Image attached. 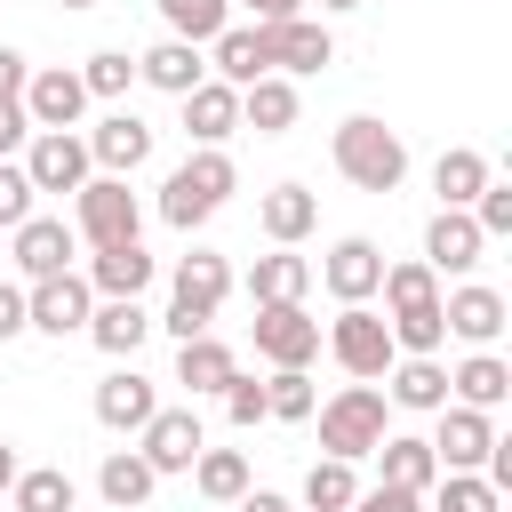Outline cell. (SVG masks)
<instances>
[{
    "mask_svg": "<svg viewBox=\"0 0 512 512\" xmlns=\"http://www.w3.org/2000/svg\"><path fill=\"white\" fill-rule=\"evenodd\" d=\"M376 296L392 304V312H384L392 344H400L408 360H440V344H448V328H440V272H432L424 256H408V264H384Z\"/></svg>",
    "mask_w": 512,
    "mask_h": 512,
    "instance_id": "cell-1",
    "label": "cell"
},
{
    "mask_svg": "<svg viewBox=\"0 0 512 512\" xmlns=\"http://www.w3.org/2000/svg\"><path fill=\"white\" fill-rule=\"evenodd\" d=\"M328 152H336V176L360 184V192H400V176H408V144L384 120H368V112L336 120V144Z\"/></svg>",
    "mask_w": 512,
    "mask_h": 512,
    "instance_id": "cell-2",
    "label": "cell"
},
{
    "mask_svg": "<svg viewBox=\"0 0 512 512\" xmlns=\"http://www.w3.org/2000/svg\"><path fill=\"white\" fill-rule=\"evenodd\" d=\"M384 432H392V400H384V384H344L336 400H320V448H328L336 464L376 456Z\"/></svg>",
    "mask_w": 512,
    "mask_h": 512,
    "instance_id": "cell-3",
    "label": "cell"
},
{
    "mask_svg": "<svg viewBox=\"0 0 512 512\" xmlns=\"http://www.w3.org/2000/svg\"><path fill=\"white\" fill-rule=\"evenodd\" d=\"M232 296V264L216 256V248H192L184 264H176V280H168V336L176 344H192V336H208V320H216V304Z\"/></svg>",
    "mask_w": 512,
    "mask_h": 512,
    "instance_id": "cell-4",
    "label": "cell"
},
{
    "mask_svg": "<svg viewBox=\"0 0 512 512\" xmlns=\"http://www.w3.org/2000/svg\"><path fill=\"white\" fill-rule=\"evenodd\" d=\"M232 184H240V168H232L224 152H192V160L160 184V216H168L176 232H200V224L232 200Z\"/></svg>",
    "mask_w": 512,
    "mask_h": 512,
    "instance_id": "cell-5",
    "label": "cell"
},
{
    "mask_svg": "<svg viewBox=\"0 0 512 512\" xmlns=\"http://www.w3.org/2000/svg\"><path fill=\"white\" fill-rule=\"evenodd\" d=\"M136 192H128V176H88L80 192H72V232L88 240V248H128L136 240Z\"/></svg>",
    "mask_w": 512,
    "mask_h": 512,
    "instance_id": "cell-6",
    "label": "cell"
},
{
    "mask_svg": "<svg viewBox=\"0 0 512 512\" xmlns=\"http://www.w3.org/2000/svg\"><path fill=\"white\" fill-rule=\"evenodd\" d=\"M328 352H336V368H344L352 384H376V376L400 360V344H392L384 312H368V304H344V312L328 320Z\"/></svg>",
    "mask_w": 512,
    "mask_h": 512,
    "instance_id": "cell-7",
    "label": "cell"
},
{
    "mask_svg": "<svg viewBox=\"0 0 512 512\" xmlns=\"http://www.w3.org/2000/svg\"><path fill=\"white\" fill-rule=\"evenodd\" d=\"M88 312H96V288L80 272H56V280H32L24 288V328H40V336H80Z\"/></svg>",
    "mask_w": 512,
    "mask_h": 512,
    "instance_id": "cell-8",
    "label": "cell"
},
{
    "mask_svg": "<svg viewBox=\"0 0 512 512\" xmlns=\"http://www.w3.org/2000/svg\"><path fill=\"white\" fill-rule=\"evenodd\" d=\"M256 40H264V64H272L280 80L336 64V40H328V24H312V16H280V24H256Z\"/></svg>",
    "mask_w": 512,
    "mask_h": 512,
    "instance_id": "cell-9",
    "label": "cell"
},
{
    "mask_svg": "<svg viewBox=\"0 0 512 512\" xmlns=\"http://www.w3.org/2000/svg\"><path fill=\"white\" fill-rule=\"evenodd\" d=\"M16 168L32 176V192H80V184L96 176V168H88V144H80L72 128H40Z\"/></svg>",
    "mask_w": 512,
    "mask_h": 512,
    "instance_id": "cell-10",
    "label": "cell"
},
{
    "mask_svg": "<svg viewBox=\"0 0 512 512\" xmlns=\"http://www.w3.org/2000/svg\"><path fill=\"white\" fill-rule=\"evenodd\" d=\"M208 448V432H200V416L192 408H152V424L136 432V456L168 480V472H192V456Z\"/></svg>",
    "mask_w": 512,
    "mask_h": 512,
    "instance_id": "cell-11",
    "label": "cell"
},
{
    "mask_svg": "<svg viewBox=\"0 0 512 512\" xmlns=\"http://www.w3.org/2000/svg\"><path fill=\"white\" fill-rule=\"evenodd\" d=\"M80 144H88V168H96V176H136V168L152 160V128H144L136 112H104Z\"/></svg>",
    "mask_w": 512,
    "mask_h": 512,
    "instance_id": "cell-12",
    "label": "cell"
},
{
    "mask_svg": "<svg viewBox=\"0 0 512 512\" xmlns=\"http://www.w3.org/2000/svg\"><path fill=\"white\" fill-rule=\"evenodd\" d=\"M72 256H80V232H72L64 216H24V224H16V272H24V288L72 272Z\"/></svg>",
    "mask_w": 512,
    "mask_h": 512,
    "instance_id": "cell-13",
    "label": "cell"
},
{
    "mask_svg": "<svg viewBox=\"0 0 512 512\" xmlns=\"http://www.w3.org/2000/svg\"><path fill=\"white\" fill-rule=\"evenodd\" d=\"M256 352L272 368H304L320 352V320L304 304H256Z\"/></svg>",
    "mask_w": 512,
    "mask_h": 512,
    "instance_id": "cell-14",
    "label": "cell"
},
{
    "mask_svg": "<svg viewBox=\"0 0 512 512\" xmlns=\"http://www.w3.org/2000/svg\"><path fill=\"white\" fill-rule=\"evenodd\" d=\"M504 320H512V312H504V296H496V288H480V280H464V288H448V296H440V328H448V336H464L472 352H488V344L504 336Z\"/></svg>",
    "mask_w": 512,
    "mask_h": 512,
    "instance_id": "cell-15",
    "label": "cell"
},
{
    "mask_svg": "<svg viewBox=\"0 0 512 512\" xmlns=\"http://www.w3.org/2000/svg\"><path fill=\"white\" fill-rule=\"evenodd\" d=\"M488 448H496V416H480V408H440V432H432V456H440V472H480L488 464Z\"/></svg>",
    "mask_w": 512,
    "mask_h": 512,
    "instance_id": "cell-16",
    "label": "cell"
},
{
    "mask_svg": "<svg viewBox=\"0 0 512 512\" xmlns=\"http://www.w3.org/2000/svg\"><path fill=\"white\" fill-rule=\"evenodd\" d=\"M16 104H24L32 136H40V128H80V112H88V88H80V72H64V64H56V72H32Z\"/></svg>",
    "mask_w": 512,
    "mask_h": 512,
    "instance_id": "cell-17",
    "label": "cell"
},
{
    "mask_svg": "<svg viewBox=\"0 0 512 512\" xmlns=\"http://www.w3.org/2000/svg\"><path fill=\"white\" fill-rule=\"evenodd\" d=\"M320 280H328V296H336V304H368V296H376V280H384V248L352 232V240H336V248H328Z\"/></svg>",
    "mask_w": 512,
    "mask_h": 512,
    "instance_id": "cell-18",
    "label": "cell"
},
{
    "mask_svg": "<svg viewBox=\"0 0 512 512\" xmlns=\"http://www.w3.org/2000/svg\"><path fill=\"white\" fill-rule=\"evenodd\" d=\"M184 104V136L200 144V152H224V136L240 128V88H224V80H200L192 96H176Z\"/></svg>",
    "mask_w": 512,
    "mask_h": 512,
    "instance_id": "cell-19",
    "label": "cell"
},
{
    "mask_svg": "<svg viewBox=\"0 0 512 512\" xmlns=\"http://www.w3.org/2000/svg\"><path fill=\"white\" fill-rule=\"evenodd\" d=\"M144 336H152V312H144V296H96V312H88V344H96V352L128 360Z\"/></svg>",
    "mask_w": 512,
    "mask_h": 512,
    "instance_id": "cell-20",
    "label": "cell"
},
{
    "mask_svg": "<svg viewBox=\"0 0 512 512\" xmlns=\"http://www.w3.org/2000/svg\"><path fill=\"white\" fill-rule=\"evenodd\" d=\"M152 408H160V392H152L136 368H112V376L96 384V424H104V432H144Z\"/></svg>",
    "mask_w": 512,
    "mask_h": 512,
    "instance_id": "cell-21",
    "label": "cell"
},
{
    "mask_svg": "<svg viewBox=\"0 0 512 512\" xmlns=\"http://www.w3.org/2000/svg\"><path fill=\"white\" fill-rule=\"evenodd\" d=\"M432 480H440L432 440H416V432H384V448H376V488H408V496H424Z\"/></svg>",
    "mask_w": 512,
    "mask_h": 512,
    "instance_id": "cell-22",
    "label": "cell"
},
{
    "mask_svg": "<svg viewBox=\"0 0 512 512\" xmlns=\"http://www.w3.org/2000/svg\"><path fill=\"white\" fill-rule=\"evenodd\" d=\"M480 248H488V240H480V224H472L464 208H440V216L424 224V264H432V272H472Z\"/></svg>",
    "mask_w": 512,
    "mask_h": 512,
    "instance_id": "cell-23",
    "label": "cell"
},
{
    "mask_svg": "<svg viewBox=\"0 0 512 512\" xmlns=\"http://www.w3.org/2000/svg\"><path fill=\"white\" fill-rule=\"evenodd\" d=\"M384 400H392V408H416V416H440V408H448V368L400 352V360L384 368Z\"/></svg>",
    "mask_w": 512,
    "mask_h": 512,
    "instance_id": "cell-24",
    "label": "cell"
},
{
    "mask_svg": "<svg viewBox=\"0 0 512 512\" xmlns=\"http://www.w3.org/2000/svg\"><path fill=\"white\" fill-rule=\"evenodd\" d=\"M448 400H456V408L496 416V408L512 400V368H504L496 352H472V360H456V368H448Z\"/></svg>",
    "mask_w": 512,
    "mask_h": 512,
    "instance_id": "cell-25",
    "label": "cell"
},
{
    "mask_svg": "<svg viewBox=\"0 0 512 512\" xmlns=\"http://www.w3.org/2000/svg\"><path fill=\"white\" fill-rule=\"evenodd\" d=\"M136 80H152L160 96H192V88L208 80V64H200L192 40H152V48L136 56Z\"/></svg>",
    "mask_w": 512,
    "mask_h": 512,
    "instance_id": "cell-26",
    "label": "cell"
},
{
    "mask_svg": "<svg viewBox=\"0 0 512 512\" xmlns=\"http://www.w3.org/2000/svg\"><path fill=\"white\" fill-rule=\"evenodd\" d=\"M488 184H496V168H488V152H472V144H448V152L432 160V192H440V208H472Z\"/></svg>",
    "mask_w": 512,
    "mask_h": 512,
    "instance_id": "cell-27",
    "label": "cell"
},
{
    "mask_svg": "<svg viewBox=\"0 0 512 512\" xmlns=\"http://www.w3.org/2000/svg\"><path fill=\"white\" fill-rule=\"evenodd\" d=\"M256 224H264V240H272V248H296V240L320 224V200H312L304 184H272V192L256 200Z\"/></svg>",
    "mask_w": 512,
    "mask_h": 512,
    "instance_id": "cell-28",
    "label": "cell"
},
{
    "mask_svg": "<svg viewBox=\"0 0 512 512\" xmlns=\"http://www.w3.org/2000/svg\"><path fill=\"white\" fill-rule=\"evenodd\" d=\"M152 272H160V264L144 256V240H128V248H96L80 280H88L96 296H144V288H152Z\"/></svg>",
    "mask_w": 512,
    "mask_h": 512,
    "instance_id": "cell-29",
    "label": "cell"
},
{
    "mask_svg": "<svg viewBox=\"0 0 512 512\" xmlns=\"http://www.w3.org/2000/svg\"><path fill=\"white\" fill-rule=\"evenodd\" d=\"M208 48H216V56H208V80H224V88H248V80H264V72H272V64H264L256 24H224Z\"/></svg>",
    "mask_w": 512,
    "mask_h": 512,
    "instance_id": "cell-30",
    "label": "cell"
},
{
    "mask_svg": "<svg viewBox=\"0 0 512 512\" xmlns=\"http://www.w3.org/2000/svg\"><path fill=\"white\" fill-rule=\"evenodd\" d=\"M240 128H256V136H288V128H296V80H280V72L248 80V88H240Z\"/></svg>",
    "mask_w": 512,
    "mask_h": 512,
    "instance_id": "cell-31",
    "label": "cell"
},
{
    "mask_svg": "<svg viewBox=\"0 0 512 512\" xmlns=\"http://www.w3.org/2000/svg\"><path fill=\"white\" fill-rule=\"evenodd\" d=\"M152 488H160V472H152L136 448H112V456L96 464V496H104L112 512H136V504H152Z\"/></svg>",
    "mask_w": 512,
    "mask_h": 512,
    "instance_id": "cell-32",
    "label": "cell"
},
{
    "mask_svg": "<svg viewBox=\"0 0 512 512\" xmlns=\"http://www.w3.org/2000/svg\"><path fill=\"white\" fill-rule=\"evenodd\" d=\"M304 288H312V264H304L296 248H272V256H256V272H248V296H256V304H304Z\"/></svg>",
    "mask_w": 512,
    "mask_h": 512,
    "instance_id": "cell-33",
    "label": "cell"
},
{
    "mask_svg": "<svg viewBox=\"0 0 512 512\" xmlns=\"http://www.w3.org/2000/svg\"><path fill=\"white\" fill-rule=\"evenodd\" d=\"M232 376H240L232 344H216V336H192V344H176V384H192V400H200V392H224Z\"/></svg>",
    "mask_w": 512,
    "mask_h": 512,
    "instance_id": "cell-34",
    "label": "cell"
},
{
    "mask_svg": "<svg viewBox=\"0 0 512 512\" xmlns=\"http://www.w3.org/2000/svg\"><path fill=\"white\" fill-rule=\"evenodd\" d=\"M192 488H200L208 504H240V496H248V456H240V448H200V456H192Z\"/></svg>",
    "mask_w": 512,
    "mask_h": 512,
    "instance_id": "cell-35",
    "label": "cell"
},
{
    "mask_svg": "<svg viewBox=\"0 0 512 512\" xmlns=\"http://www.w3.org/2000/svg\"><path fill=\"white\" fill-rule=\"evenodd\" d=\"M72 472H56V464H32V472H16V488H8V512H72Z\"/></svg>",
    "mask_w": 512,
    "mask_h": 512,
    "instance_id": "cell-36",
    "label": "cell"
},
{
    "mask_svg": "<svg viewBox=\"0 0 512 512\" xmlns=\"http://www.w3.org/2000/svg\"><path fill=\"white\" fill-rule=\"evenodd\" d=\"M160 8V24H168V40H216L224 24H232V0H152Z\"/></svg>",
    "mask_w": 512,
    "mask_h": 512,
    "instance_id": "cell-37",
    "label": "cell"
},
{
    "mask_svg": "<svg viewBox=\"0 0 512 512\" xmlns=\"http://www.w3.org/2000/svg\"><path fill=\"white\" fill-rule=\"evenodd\" d=\"M352 496H360V472H352V464L320 456V464L304 472V512H352Z\"/></svg>",
    "mask_w": 512,
    "mask_h": 512,
    "instance_id": "cell-38",
    "label": "cell"
},
{
    "mask_svg": "<svg viewBox=\"0 0 512 512\" xmlns=\"http://www.w3.org/2000/svg\"><path fill=\"white\" fill-rule=\"evenodd\" d=\"M312 408H320V392H312V376H304V368H272V376H264V416L304 424Z\"/></svg>",
    "mask_w": 512,
    "mask_h": 512,
    "instance_id": "cell-39",
    "label": "cell"
},
{
    "mask_svg": "<svg viewBox=\"0 0 512 512\" xmlns=\"http://www.w3.org/2000/svg\"><path fill=\"white\" fill-rule=\"evenodd\" d=\"M424 496H432V512H504V496H496L480 472H440Z\"/></svg>",
    "mask_w": 512,
    "mask_h": 512,
    "instance_id": "cell-40",
    "label": "cell"
},
{
    "mask_svg": "<svg viewBox=\"0 0 512 512\" xmlns=\"http://www.w3.org/2000/svg\"><path fill=\"white\" fill-rule=\"evenodd\" d=\"M128 80H136L128 48H96V56L80 64V88H88V96H128Z\"/></svg>",
    "mask_w": 512,
    "mask_h": 512,
    "instance_id": "cell-41",
    "label": "cell"
},
{
    "mask_svg": "<svg viewBox=\"0 0 512 512\" xmlns=\"http://www.w3.org/2000/svg\"><path fill=\"white\" fill-rule=\"evenodd\" d=\"M464 216L480 224V240H504V232H512V184H488V192H480Z\"/></svg>",
    "mask_w": 512,
    "mask_h": 512,
    "instance_id": "cell-42",
    "label": "cell"
},
{
    "mask_svg": "<svg viewBox=\"0 0 512 512\" xmlns=\"http://www.w3.org/2000/svg\"><path fill=\"white\" fill-rule=\"evenodd\" d=\"M32 200H40V192H32V176H24L16 160H0V224H8V232L32 216Z\"/></svg>",
    "mask_w": 512,
    "mask_h": 512,
    "instance_id": "cell-43",
    "label": "cell"
},
{
    "mask_svg": "<svg viewBox=\"0 0 512 512\" xmlns=\"http://www.w3.org/2000/svg\"><path fill=\"white\" fill-rule=\"evenodd\" d=\"M224 416H232L240 432L264 424V384H256V376H232V384H224Z\"/></svg>",
    "mask_w": 512,
    "mask_h": 512,
    "instance_id": "cell-44",
    "label": "cell"
},
{
    "mask_svg": "<svg viewBox=\"0 0 512 512\" xmlns=\"http://www.w3.org/2000/svg\"><path fill=\"white\" fill-rule=\"evenodd\" d=\"M32 144V120H24V104L16 96H0V160H16Z\"/></svg>",
    "mask_w": 512,
    "mask_h": 512,
    "instance_id": "cell-45",
    "label": "cell"
},
{
    "mask_svg": "<svg viewBox=\"0 0 512 512\" xmlns=\"http://www.w3.org/2000/svg\"><path fill=\"white\" fill-rule=\"evenodd\" d=\"M352 512H424V496H408V488H360Z\"/></svg>",
    "mask_w": 512,
    "mask_h": 512,
    "instance_id": "cell-46",
    "label": "cell"
},
{
    "mask_svg": "<svg viewBox=\"0 0 512 512\" xmlns=\"http://www.w3.org/2000/svg\"><path fill=\"white\" fill-rule=\"evenodd\" d=\"M8 336H24V288L16 280H0V344Z\"/></svg>",
    "mask_w": 512,
    "mask_h": 512,
    "instance_id": "cell-47",
    "label": "cell"
},
{
    "mask_svg": "<svg viewBox=\"0 0 512 512\" xmlns=\"http://www.w3.org/2000/svg\"><path fill=\"white\" fill-rule=\"evenodd\" d=\"M24 80H32V64L16 48H0V96H24Z\"/></svg>",
    "mask_w": 512,
    "mask_h": 512,
    "instance_id": "cell-48",
    "label": "cell"
},
{
    "mask_svg": "<svg viewBox=\"0 0 512 512\" xmlns=\"http://www.w3.org/2000/svg\"><path fill=\"white\" fill-rule=\"evenodd\" d=\"M232 512H296V504H288V496H272V488H248Z\"/></svg>",
    "mask_w": 512,
    "mask_h": 512,
    "instance_id": "cell-49",
    "label": "cell"
},
{
    "mask_svg": "<svg viewBox=\"0 0 512 512\" xmlns=\"http://www.w3.org/2000/svg\"><path fill=\"white\" fill-rule=\"evenodd\" d=\"M240 8H256V24H280V16H304V0H240Z\"/></svg>",
    "mask_w": 512,
    "mask_h": 512,
    "instance_id": "cell-50",
    "label": "cell"
},
{
    "mask_svg": "<svg viewBox=\"0 0 512 512\" xmlns=\"http://www.w3.org/2000/svg\"><path fill=\"white\" fill-rule=\"evenodd\" d=\"M16 472H24V464H16V448H8V440H0V496H8V488H16Z\"/></svg>",
    "mask_w": 512,
    "mask_h": 512,
    "instance_id": "cell-51",
    "label": "cell"
},
{
    "mask_svg": "<svg viewBox=\"0 0 512 512\" xmlns=\"http://www.w3.org/2000/svg\"><path fill=\"white\" fill-rule=\"evenodd\" d=\"M320 8H360V0H320Z\"/></svg>",
    "mask_w": 512,
    "mask_h": 512,
    "instance_id": "cell-52",
    "label": "cell"
},
{
    "mask_svg": "<svg viewBox=\"0 0 512 512\" xmlns=\"http://www.w3.org/2000/svg\"><path fill=\"white\" fill-rule=\"evenodd\" d=\"M64 8H96V0H64Z\"/></svg>",
    "mask_w": 512,
    "mask_h": 512,
    "instance_id": "cell-53",
    "label": "cell"
}]
</instances>
